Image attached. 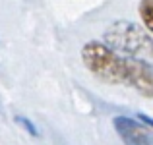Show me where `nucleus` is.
<instances>
[{"instance_id": "nucleus-1", "label": "nucleus", "mask_w": 153, "mask_h": 145, "mask_svg": "<svg viewBox=\"0 0 153 145\" xmlns=\"http://www.w3.org/2000/svg\"><path fill=\"white\" fill-rule=\"evenodd\" d=\"M85 68L105 83H118L136 89L143 97H153V64L136 56H124L107 43L89 41L82 48Z\"/></svg>"}, {"instance_id": "nucleus-3", "label": "nucleus", "mask_w": 153, "mask_h": 145, "mask_svg": "<svg viewBox=\"0 0 153 145\" xmlns=\"http://www.w3.org/2000/svg\"><path fill=\"white\" fill-rule=\"evenodd\" d=\"M116 134L124 145H153V128L128 116H116L112 120Z\"/></svg>"}, {"instance_id": "nucleus-5", "label": "nucleus", "mask_w": 153, "mask_h": 145, "mask_svg": "<svg viewBox=\"0 0 153 145\" xmlns=\"http://www.w3.org/2000/svg\"><path fill=\"white\" fill-rule=\"evenodd\" d=\"M16 122H18L22 128H25L29 135H37V128H35V126H33V124H31L27 118H23V116H16Z\"/></svg>"}, {"instance_id": "nucleus-4", "label": "nucleus", "mask_w": 153, "mask_h": 145, "mask_svg": "<svg viewBox=\"0 0 153 145\" xmlns=\"http://www.w3.org/2000/svg\"><path fill=\"white\" fill-rule=\"evenodd\" d=\"M138 12H140V18H142L146 29L153 33V0H142L138 6Z\"/></svg>"}, {"instance_id": "nucleus-2", "label": "nucleus", "mask_w": 153, "mask_h": 145, "mask_svg": "<svg viewBox=\"0 0 153 145\" xmlns=\"http://www.w3.org/2000/svg\"><path fill=\"white\" fill-rule=\"evenodd\" d=\"M105 43L120 54L153 56V39L146 29L132 21H116L105 31Z\"/></svg>"}, {"instance_id": "nucleus-6", "label": "nucleus", "mask_w": 153, "mask_h": 145, "mask_svg": "<svg viewBox=\"0 0 153 145\" xmlns=\"http://www.w3.org/2000/svg\"><path fill=\"white\" fill-rule=\"evenodd\" d=\"M138 118L142 120V122H146L147 126H151V128H153V118H149V116H147V114H140Z\"/></svg>"}]
</instances>
